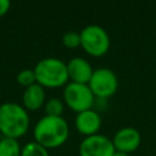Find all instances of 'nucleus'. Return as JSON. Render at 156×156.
<instances>
[{
    "label": "nucleus",
    "mask_w": 156,
    "mask_h": 156,
    "mask_svg": "<svg viewBox=\"0 0 156 156\" xmlns=\"http://www.w3.org/2000/svg\"><path fill=\"white\" fill-rule=\"evenodd\" d=\"M69 128L65 118L44 116L34 127V141L45 149H55L66 143Z\"/></svg>",
    "instance_id": "1"
},
{
    "label": "nucleus",
    "mask_w": 156,
    "mask_h": 156,
    "mask_svg": "<svg viewBox=\"0 0 156 156\" xmlns=\"http://www.w3.org/2000/svg\"><path fill=\"white\" fill-rule=\"evenodd\" d=\"M29 127L27 110L15 102L0 105V133L2 136L17 139L22 136Z\"/></svg>",
    "instance_id": "2"
},
{
    "label": "nucleus",
    "mask_w": 156,
    "mask_h": 156,
    "mask_svg": "<svg viewBox=\"0 0 156 156\" xmlns=\"http://www.w3.org/2000/svg\"><path fill=\"white\" fill-rule=\"evenodd\" d=\"M34 73L37 83L43 88H58L68 82L67 65L55 57L40 60L34 67Z\"/></svg>",
    "instance_id": "3"
},
{
    "label": "nucleus",
    "mask_w": 156,
    "mask_h": 156,
    "mask_svg": "<svg viewBox=\"0 0 156 156\" xmlns=\"http://www.w3.org/2000/svg\"><path fill=\"white\" fill-rule=\"evenodd\" d=\"M80 46L90 56H102L110 49V37L107 32L98 26L89 24L80 30Z\"/></svg>",
    "instance_id": "4"
},
{
    "label": "nucleus",
    "mask_w": 156,
    "mask_h": 156,
    "mask_svg": "<svg viewBox=\"0 0 156 156\" xmlns=\"http://www.w3.org/2000/svg\"><path fill=\"white\" fill-rule=\"evenodd\" d=\"M94 99L95 96L88 84H78L71 82L65 85L63 100L66 105L77 113L91 110L94 105Z\"/></svg>",
    "instance_id": "5"
},
{
    "label": "nucleus",
    "mask_w": 156,
    "mask_h": 156,
    "mask_svg": "<svg viewBox=\"0 0 156 156\" xmlns=\"http://www.w3.org/2000/svg\"><path fill=\"white\" fill-rule=\"evenodd\" d=\"M88 85L94 96L110 98L118 89V79L113 71L101 67L93 72L91 79Z\"/></svg>",
    "instance_id": "6"
},
{
    "label": "nucleus",
    "mask_w": 156,
    "mask_h": 156,
    "mask_svg": "<svg viewBox=\"0 0 156 156\" xmlns=\"http://www.w3.org/2000/svg\"><path fill=\"white\" fill-rule=\"evenodd\" d=\"M115 151L112 140L102 134L85 136L79 145V156H112Z\"/></svg>",
    "instance_id": "7"
},
{
    "label": "nucleus",
    "mask_w": 156,
    "mask_h": 156,
    "mask_svg": "<svg viewBox=\"0 0 156 156\" xmlns=\"http://www.w3.org/2000/svg\"><path fill=\"white\" fill-rule=\"evenodd\" d=\"M113 147L116 151L129 154L135 151L141 141L140 133L133 127H123L116 132L113 138L111 139Z\"/></svg>",
    "instance_id": "8"
},
{
    "label": "nucleus",
    "mask_w": 156,
    "mask_h": 156,
    "mask_svg": "<svg viewBox=\"0 0 156 156\" xmlns=\"http://www.w3.org/2000/svg\"><path fill=\"white\" fill-rule=\"evenodd\" d=\"M66 65H67L68 79H71V82L78 84H89L94 69L85 58L73 57Z\"/></svg>",
    "instance_id": "9"
},
{
    "label": "nucleus",
    "mask_w": 156,
    "mask_h": 156,
    "mask_svg": "<svg viewBox=\"0 0 156 156\" xmlns=\"http://www.w3.org/2000/svg\"><path fill=\"white\" fill-rule=\"evenodd\" d=\"M74 126L77 130L85 136L95 135L98 134V130L101 127V117L93 108L88 111H83L77 113L74 119Z\"/></svg>",
    "instance_id": "10"
},
{
    "label": "nucleus",
    "mask_w": 156,
    "mask_h": 156,
    "mask_svg": "<svg viewBox=\"0 0 156 156\" xmlns=\"http://www.w3.org/2000/svg\"><path fill=\"white\" fill-rule=\"evenodd\" d=\"M44 100H45L44 88L38 83L26 88L23 91V95H22L23 107L26 110H29V111L39 110L43 106Z\"/></svg>",
    "instance_id": "11"
},
{
    "label": "nucleus",
    "mask_w": 156,
    "mask_h": 156,
    "mask_svg": "<svg viewBox=\"0 0 156 156\" xmlns=\"http://www.w3.org/2000/svg\"><path fill=\"white\" fill-rule=\"evenodd\" d=\"M21 151L17 139L2 136L0 140V156H21Z\"/></svg>",
    "instance_id": "12"
},
{
    "label": "nucleus",
    "mask_w": 156,
    "mask_h": 156,
    "mask_svg": "<svg viewBox=\"0 0 156 156\" xmlns=\"http://www.w3.org/2000/svg\"><path fill=\"white\" fill-rule=\"evenodd\" d=\"M21 156H49L48 149L35 141H30L22 147Z\"/></svg>",
    "instance_id": "13"
},
{
    "label": "nucleus",
    "mask_w": 156,
    "mask_h": 156,
    "mask_svg": "<svg viewBox=\"0 0 156 156\" xmlns=\"http://www.w3.org/2000/svg\"><path fill=\"white\" fill-rule=\"evenodd\" d=\"M45 113L46 116H51V117H61L62 112H63V104L60 99L57 98H52L49 99L45 102Z\"/></svg>",
    "instance_id": "14"
},
{
    "label": "nucleus",
    "mask_w": 156,
    "mask_h": 156,
    "mask_svg": "<svg viewBox=\"0 0 156 156\" xmlns=\"http://www.w3.org/2000/svg\"><path fill=\"white\" fill-rule=\"evenodd\" d=\"M17 83L21 84L22 87H30L33 84L37 83V78H35V73H34V69H22L18 74H17Z\"/></svg>",
    "instance_id": "15"
},
{
    "label": "nucleus",
    "mask_w": 156,
    "mask_h": 156,
    "mask_svg": "<svg viewBox=\"0 0 156 156\" xmlns=\"http://www.w3.org/2000/svg\"><path fill=\"white\" fill-rule=\"evenodd\" d=\"M62 44L68 49H76L80 46V34L74 30L66 32L62 37Z\"/></svg>",
    "instance_id": "16"
},
{
    "label": "nucleus",
    "mask_w": 156,
    "mask_h": 156,
    "mask_svg": "<svg viewBox=\"0 0 156 156\" xmlns=\"http://www.w3.org/2000/svg\"><path fill=\"white\" fill-rule=\"evenodd\" d=\"M10 1L9 0H0V17L4 16L5 13H7L9 9H10Z\"/></svg>",
    "instance_id": "17"
},
{
    "label": "nucleus",
    "mask_w": 156,
    "mask_h": 156,
    "mask_svg": "<svg viewBox=\"0 0 156 156\" xmlns=\"http://www.w3.org/2000/svg\"><path fill=\"white\" fill-rule=\"evenodd\" d=\"M112 156H129V154H126V152H121V151H115V154Z\"/></svg>",
    "instance_id": "18"
},
{
    "label": "nucleus",
    "mask_w": 156,
    "mask_h": 156,
    "mask_svg": "<svg viewBox=\"0 0 156 156\" xmlns=\"http://www.w3.org/2000/svg\"><path fill=\"white\" fill-rule=\"evenodd\" d=\"M1 139H2V135H1V133H0V140H1Z\"/></svg>",
    "instance_id": "19"
}]
</instances>
